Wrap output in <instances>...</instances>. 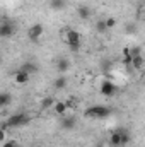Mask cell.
Instances as JSON below:
<instances>
[{"mask_svg": "<svg viewBox=\"0 0 145 147\" xmlns=\"http://www.w3.org/2000/svg\"><path fill=\"white\" fill-rule=\"evenodd\" d=\"M111 115V110H109L108 106H103V105H96V106H89L87 110L84 111V116L85 118H97V120H101V118H106Z\"/></svg>", "mask_w": 145, "mask_h": 147, "instance_id": "1", "label": "cell"}, {"mask_svg": "<svg viewBox=\"0 0 145 147\" xmlns=\"http://www.w3.org/2000/svg\"><path fill=\"white\" fill-rule=\"evenodd\" d=\"M63 33H65V41H67L68 48H70L72 51H79V50H80V34H79L75 29H72V28L65 29Z\"/></svg>", "mask_w": 145, "mask_h": 147, "instance_id": "2", "label": "cell"}, {"mask_svg": "<svg viewBox=\"0 0 145 147\" xmlns=\"http://www.w3.org/2000/svg\"><path fill=\"white\" fill-rule=\"evenodd\" d=\"M7 123H9L10 128H19V127H24V125L29 123V116H28L26 113H14V115L7 120Z\"/></svg>", "mask_w": 145, "mask_h": 147, "instance_id": "3", "label": "cell"}, {"mask_svg": "<svg viewBox=\"0 0 145 147\" xmlns=\"http://www.w3.org/2000/svg\"><path fill=\"white\" fill-rule=\"evenodd\" d=\"M101 94L103 96H106V98H111V96H114L116 94V91H118V87H116V84L113 82V80H109V79H104L103 82H101Z\"/></svg>", "mask_w": 145, "mask_h": 147, "instance_id": "4", "label": "cell"}, {"mask_svg": "<svg viewBox=\"0 0 145 147\" xmlns=\"http://www.w3.org/2000/svg\"><path fill=\"white\" fill-rule=\"evenodd\" d=\"M43 33H44V26L39 24V22H36V24H33V26L28 29V38H29L31 41H39L41 36H43Z\"/></svg>", "mask_w": 145, "mask_h": 147, "instance_id": "5", "label": "cell"}, {"mask_svg": "<svg viewBox=\"0 0 145 147\" xmlns=\"http://www.w3.org/2000/svg\"><path fill=\"white\" fill-rule=\"evenodd\" d=\"M29 79H31V75L26 72V70H22V69H19L17 72H14V82H15V84H19V86L28 84V82H29Z\"/></svg>", "mask_w": 145, "mask_h": 147, "instance_id": "6", "label": "cell"}, {"mask_svg": "<svg viewBox=\"0 0 145 147\" xmlns=\"http://www.w3.org/2000/svg\"><path fill=\"white\" fill-rule=\"evenodd\" d=\"M15 33V28H14V24H10V22H2V26H0V36L2 38H10L12 34Z\"/></svg>", "mask_w": 145, "mask_h": 147, "instance_id": "7", "label": "cell"}, {"mask_svg": "<svg viewBox=\"0 0 145 147\" xmlns=\"http://www.w3.org/2000/svg\"><path fill=\"white\" fill-rule=\"evenodd\" d=\"M75 127H77V118L73 115L63 116V120H62V128L63 130H73Z\"/></svg>", "mask_w": 145, "mask_h": 147, "instance_id": "8", "label": "cell"}, {"mask_svg": "<svg viewBox=\"0 0 145 147\" xmlns=\"http://www.w3.org/2000/svg\"><path fill=\"white\" fill-rule=\"evenodd\" d=\"M53 111H55V115H58V116H65L67 111H68V106H67L65 101H56L55 106H53Z\"/></svg>", "mask_w": 145, "mask_h": 147, "instance_id": "9", "label": "cell"}, {"mask_svg": "<svg viewBox=\"0 0 145 147\" xmlns=\"http://www.w3.org/2000/svg\"><path fill=\"white\" fill-rule=\"evenodd\" d=\"M109 146L111 147H121V132L116 130L109 135Z\"/></svg>", "mask_w": 145, "mask_h": 147, "instance_id": "10", "label": "cell"}, {"mask_svg": "<svg viewBox=\"0 0 145 147\" xmlns=\"http://www.w3.org/2000/svg\"><path fill=\"white\" fill-rule=\"evenodd\" d=\"M68 69H70V62H68L67 58H58V60H56V70L60 74L68 72Z\"/></svg>", "mask_w": 145, "mask_h": 147, "instance_id": "11", "label": "cell"}, {"mask_svg": "<svg viewBox=\"0 0 145 147\" xmlns=\"http://www.w3.org/2000/svg\"><path fill=\"white\" fill-rule=\"evenodd\" d=\"M77 14H79V17H80L82 21H89V19H91V9H89L87 5H79Z\"/></svg>", "mask_w": 145, "mask_h": 147, "instance_id": "12", "label": "cell"}, {"mask_svg": "<svg viewBox=\"0 0 145 147\" xmlns=\"http://www.w3.org/2000/svg\"><path fill=\"white\" fill-rule=\"evenodd\" d=\"M53 87H55L56 91H63V89L67 87V77H63V75L56 77V79L53 80Z\"/></svg>", "mask_w": 145, "mask_h": 147, "instance_id": "13", "label": "cell"}, {"mask_svg": "<svg viewBox=\"0 0 145 147\" xmlns=\"http://www.w3.org/2000/svg\"><path fill=\"white\" fill-rule=\"evenodd\" d=\"M55 103H56V99H55L53 96H44V98L41 99V108H43V110H50V108L55 106Z\"/></svg>", "mask_w": 145, "mask_h": 147, "instance_id": "14", "label": "cell"}, {"mask_svg": "<svg viewBox=\"0 0 145 147\" xmlns=\"http://www.w3.org/2000/svg\"><path fill=\"white\" fill-rule=\"evenodd\" d=\"M67 5V0H50V9L51 10H63Z\"/></svg>", "mask_w": 145, "mask_h": 147, "instance_id": "15", "label": "cell"}, {"mask_svg": "<svg viewBox=\"0 0 145 147\" xmlns=\"http://www.w3.org/2000/svg\"><path fill=\"white\" fill-rule=\"evenodd\" d=\"M21 69H22V70H26V72L29 74V75H31V74H36V72H38V65L34 63V62H31V60H28L26 63H22V67H21Z\"/></svg>", "mask_w": 145, "mask_h": 147, "instance_id": "16", "label": "cell"}, {"mask_svg": "<svg viewBox=\"0 0 145 147\" xmlns=\"http://www.w3.org/2000/svg\"><path fill=\"white\" fill-rule=\"evenodd\" d=\"M132 60H133V55H132V48H123V63L125 65H132Z\"/></svg>", "mask_w": 145, "mask_h": 147, "instance_id": "17", "label": "cell"}, {"mask_svg": "<svg viewBox=\"0 0 145 147\" xmlns=\"http://www.w3.org/2000/svg\"><path fill=\"white\" fill-rule=\"evenodd\" d=\"M144 63H145V58L142 57V55H135V57H133V60H132V67H133V69H137V70H138V69H142V67H144Z\"/></svg>", "mask_w": 145, "mask_h": 147, "instance_id": "18", "label": "cell"}, {"mask_svg": "<svg viewBox=\"0 0 145 147\" xmlns=\"http://www.w3.org/2000/svg\"><path fill=\"white\" fill-rule=\"evenodd\" d=\"M119 132H121V147H126L130 144V140H132V135H130V132L126 128H123Z\"/></svg>", "mask_w": 145, "mask_h": 147, "instance_id": "19", "label": "cell"}, {"mask_svg": "<svg viewBox=\"0 0 145 147\" xmlns=\"http://www.w3.org/2000/svg\"><path fill=\"white\" fill-rule=\"evenodd\" d=\"M10 101H12V96H10V92H2L0 94V106H9L10 105Z\"/></svg>", "mask_w": 145, "mask_h": 147, "instance_id": "20", "label": "cell"}, {"mask_svg": "<svg viewBox=\"0 0 145 147\" xmlns=\"http://www.w3.org/2000/svg\"><path fill=\"white\" fill-rule=\"evenodd\" d=\"M96 31H97L99 34H104V33L108 31V28H106V22H104V19H99V21H96Z\"/></svg>", "mask_w": 145, "mask_h": 147, "instance_id": "21", "label": "cell"}, {"mask_svg": "<svg viewBox=\"0 0 145 147\" xmlns=\"http://www.w3.org/2000/svg\"><path fill=\"white\" fill-rule=\"evenodd\" d=\"M125 33H126V34H133V33H137V24L128 22V24L125 26Z\"/></svg>", "mask_w": 145, "mask_h": 147, "instance_id": "22", "label": "cell"}, {"mask_svg": "<svg viewBox=\"0 0 145 147\" xmlns=\"http://www.w3.org/2000/svg\"><path fill=\"white\" fill-rule=\"evenodd\" d=\"M104 22H106V28H108V29H113V28L116 26V19H114V17H106Z\"/></svg>", "mask_w": 145, "mask_h": 147, "instance_id": "23", "label": "cell"}, {"mask_svg": "<svg viewBox=\"0 0 145 147\" xmlns=\"http://www.w3.org/2000/svg\"><path fill=\"white\" fill-rule=\"evenodd\" d=\"M65 103H67L68 110H72V108H75V106H77V99H75V98H70V99H67Z\"/></svg>", "mask_w": 145, "mask_h": 147, "instance_id": "24", "label": "cell"}, {"mask_svg": "<svg viewBox=\"0 0 145 147\" xmlns=\"http://www.w3.org/2000/svg\"><path fill=\"white\" fill-rule=\"evenodd\" d=\"M2 147H17V144H15V140H5Z\"/></svg>", "mask_w": 145, "mask_h": 147, "instance_id": "25", "label": "cell"}, {"mask_svg": "<svg viewBox=\"0 0 145 147\" xmlns=\"http://www.w3.org/2000/svg\"><path fill=\"white\" fill-rule=\"evenodd\" d=\"M7 140V130H0V142Z\"/></svg>", "mask_w": 145, "mask_h": 147, "instance_id": "26", "label": "cell"}, {"mask_svg": "<svg viewBox=\"0 0 145 147\" xmlns=\"http://www.w3.org/2000/svg\"><path fill=\"white\" fill-rule=\"evenodd\" d=\"M132 55H140V48H132Z\"/></svg>", "mask_w": 145, "mask_h": 147, "instance_id": "27", "label": "cell"}, {"mask_svg": "<svg viewBox=\"0 0 145 147\" xmlns=\"http://www.w3.org/2000/svg\"><path fill=\"white\" fill-rule=\"evenodd\" d=\"M94 147H103V144H101V142H99V144H97V146H94Z\"/></svg>", "mask_w": 145, "mask_h": 147, "instance_id": "28", "label": "cell"}, {"mask_svg": "<svg viewBox=\"0 0 145 147\" xmlns=\"http://www.w3.org/2000/svg\"><path fill=\"white\" fill-rule=\"evenodd\" d=\"M144 17H145V5H144Z\"/></svg>", "mask_w": 145, "mask_h": 147, "instance_id": "29", "label": "cell"}, {"mask_svg": "<svg viewBox=\"0 0 145 147\" xmlns=\"http://www.w3.org/2000/svg\"><path fill=\"white\" fill-rule=\"evenodd\" d=\"M138 2H144V3H145V0H138Z\"/></svg>", "mask_w": 145, "mask_h": 147, "instance_id": "30", "label": "cell"}]
</instances>
